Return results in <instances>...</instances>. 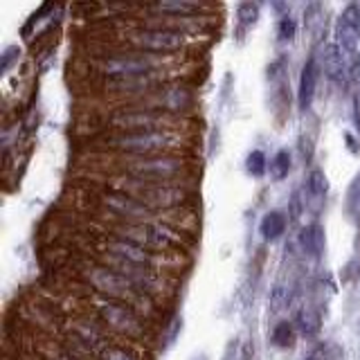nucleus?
I'll use <instances>...</instances> for the list:
<instances>
[{"label": "nucleus", "mask_w": 360, "mask_h": 360, "mask_svg": "<svg viewBox=\"0 0 360 360\" xmlns=\"http://www.w3.org/2000/svg\"><path fill=\"white\" fill-rule=\"evenodd\" d=\"M93 160H101L99 165L101 174H115L131 178L135 183L146 185H191L196 178L198 165L196 155H106L95 153Z\"/></svg>", "instance_id": "f257e3e1"}, {"label": "nucleus", "mask_w": 360, "mask_h": 360, "mask_svg": "<svg viewBox=\"0 0 360 360\" xmlns=\"http://www.w3.org/2000/svg\"><path fill=\"white\" fill-rule=\"evenodd\" d=\"M196 135L191 131H124L90 135V151L106 155H194Z\"/></svg>", "instance_id": "f03ea898"}, {"label": "nucleus", "mask_w": 360, "mask_h": 360, "mask_svg": "<svg viewBox=\"0 0 360 360\" xmlns=\"http://www.w3.org/2000/svg\"><path fill=\"white\" fill-rule=\"evenodd\" d=\"M108 39L112 48L135 50L155 56H176L189 50L191 43H194V37L187 32V25H176V22L158 18H151L149 22H142V25L117 30Z\"/></svg>", "instance_id": "7ed1b4c3"}, {"label": "nucleus", "mask_w": 360, "mask_h": 360, "mask_svg": "<svg viewBox=\"0 0 360 360\" xmlns=\"http://www.w3.org/2000/svg\"><path fill=\"white\" fill-rule=\"evenodd\" d=\"M88 313L93 315L112 338H120L122 342L146 345V340H151V322L127 302L90 295Z\"/></svg>", "instance_id": "20e7f679"}, {"label": "nucleus", "mask_w": 360, "mask_h": 360, "mask_svg": "<svg viewBox=\"0 0 360 360\" xmlns=\"http://www.w3.org/2000/svg\"><path fill=\"white\" fill-rule=\"evenodd\" d=\"M189 120L172 115V112L124 104L120 108H110L99 117V133H124V131H189Z\"/></svg>", "instance_id": "39448f33"}, {"label": "nucleus", "mask_w": 360, "mask_h": 360, "mask_svg": "<svg viewBox=\"0 0 360 360\" xmlns=\"http://www.w3.org/2000/svg\"><path fill=\"white\" fill-rule=\"evenodd\" d=\"M104 232L124 236L133 243H138L146 250L165 257H180L187 255L189 241L187 232L174 228L167 221H149V223H135V225H104Z\"/></svg>", "instance_id": "423d86ee"}, {"label": "nucleus", "mask_w": 360, "mask_h": 360, "mask_svg": "<svg viewBox=\"0 0 360 360\" xmlns=\"http://www.w3.org/2000/svg\"><path fill=\"white\" fill-rule=\"evenodd\" d=\"M335 45L349 61L360 59V5H349L335 20Z\"/></svg>", "instance_id": "0eeeda50"}, {"label": "nucleus", "mask_w": 360, "mask_h": 360, "mask_svg": "<svg viewBox=\"0 0 360 360\" xmlns=\"http://www.w3.org/2000/svg\"><path fill=\"white\" fill-rule=\"evenodd\" d=\"M326 189H329V183H326L324 172L322 169H313L304 187L295 194V205H302L304 210H311L313 214H318L324 207Z\"/></svg>", "instance_id": "6e6552de"}, {"label": "nucleus", "mask_w": 360, "mask_h": 360, "mask_svg": "<svg viewBox=\"0 0 360 360\" xmlns=\"http://www.w3.org/2000/svg\"><path fill=\"white\" fill-rule=\"evenodd\" d=\"M315 59H318L320 70L329 77L331 82L342 84L349 79V65H352V61H349V56L340 48H338L335 43L322 45L320 56H315Z\"/></svg>", "instance_id": "1a4fd4ad"}, {"label": "nucleus", "mask_w": 360, "mask_h": 360, "mask_svg": "<svg viewBox=\"0 0 360 360\" xmlns=\"http://www.w3.org/2000/svg\"><path fill=\"white\" fill-rule=\"evenodd\" d=\"M320 65L318 59L311 56V59L302 65V75H300V86H297V104L302 110H309L313 99H315V90H318V79H320Z\"/></svg>", "instance_id": "9d476101"}, {"label": "nucleus", "mask_w": 360, "mask_h": 360, "mask_svg": "<svg viewBox=\"0 0 360 360\" xmlns=\"http://www.w3.org/2000/svg\"><path fill=\"white\" fill-rule=\"evenodd\" d=\"M286 225H288L286 214L279 212V210H273V212H268L266 217L262 219V223H259V234H262L264 241L273 243V241H277L279 236L286 232Z\"/></svg>", "instance_id": "9b49d317"}, {"label": "nucleus", "mask_w": 360, "mask_h": 360, "mask_svg": "<svg viewBox=\"0 0 360 360\" xmlns=\"http://www.w3.org/2000/svg\"><path fill=\"white\" fill-rule=\"evenodd\" d=\"M300 245L309 257H320L324 252V230L320 223H309L307 228H302Z\"/></svg>", "instance_id": "f8f14e48"}, {"label": "nucleus", "mask_w": 360, "mask_h": 360, "mask_svg": "<svg viewBox=\"0 0 360 360\" xmlns=\"http://www.w3.org/2000/svg\"><path fill=\"white\" fill-rule=\"evenodd\" d=\"M292 324H295V329H297L300 335L315 338V335L320 333V329H322V315L315 309H311V307H304V309L297 311L295 322H292Z\"/></svg>", "instance_id": "ddd939ff"}, {"label": "nucleus", "mask_w": 360, "mask_h": 360, "mask_svg": "<svg viewBox=\"0 0 360 360\" xmlns=\"http://www.w3.org/2000/svg\"><path fill=\"white\" fill-rule=\"evenodd\" d=\"M99 360H142L135 345L129 342H110L104 352L99 354Z\"/></svg>", "instance_id": "4468645a"}, {"label": "nucleus", "mask_w": 360, "mask_h": 360, "mask_svg": "<svg viewBox=\"0 0 360 360\" xmlns=\"http://www.w3.org/2000/svg\"><path fill=\"white\" fill-rule=\"evenodd\" d=\"M295 335H297V329L292 322H279L275 324L273 333H270V340H273L275 347L279 349H290L295 345Z\"/></svg>", "instance_id": "2eb2a0df"}, {"label": "nucleus", "mask_w": 360, "mask_h": 360, "mask_svg": "<svg viewBox=\"0 0 360 360\" xmlns=\"http://www.w3.org/2000/svg\"><path fill=\"white\" fill-rule=\"evenodd\" d=\"M268 169H270V176H273L275 180H284L288 176V172H290V153L286 149H279L273 155V160H270Z\"/></svg>", "instance_id": "dca6fc26"}, {"label": "nucleus", "mask_w": 360, "mask_h": 360, "mask_svg": "<svg viewBox=\"0 0 360 360\" xmlns=\"http://www.w3.org/2000/svg\"><path fill=\"white\" fill-rule=\"evenodd\" d=\"M245 169H248V174L255 176V178H262L266 172H268V160H266V153L264 151H250L245 158Z\"/></svg>", "instance_id": "f3484780"}, {"label": "nucleus", "mask_w": 360, "mask_h": 360, "mask_svg": "<svg viewBox=\"0 0 360 360\" xmlns=\"http://www.w3.org/2000/svg\"><path fill=\"white\" fill-rule=\"evenodd\" d=\"M347 212L352 214V217H360V172L352 180V185H349V191H347Z\"/></svg>", "instance_id": "a211bd4d"}, {"label": "nucleus", "mask_w": 360, "mask_h": 360, "mask_svg": "<svg viewBox=\"0 0 360 360\" xmlns=\"http://www.w3.org/2000/svg\"><path fill=\"white\" fill-rule=\"evenodd\" d=\"M236 18H239L241 27H252L259 18V5L257 3H243L236 9Z\"/></svg>", "instance_id": "6ab92c4d"}, {"label": "nucleus", "mask_w": 360, "mask_h": 360, "mask_svg": "<svg viewBox=\"0 0 360 360\" xmlns=\"http://www.w3.org/2000/svg\"><path fill=\"white\" fill-rule=\"evenodd\" d=\"M295 34H297V22L292 20L290 16H284L279 20V25H277V37L281 43H286V41H292L295 39Z\"/></svg>", "instance_id": "aec40b11"}, {"label": "nucleus", "mask_w": 360, "mask_h": 360, "mask_svg": "<svg viewBox=\"0 0 360 360\" xmlns=\"http://www.w3.org/2000/svg\"><path fill=\"white\" fill-rule=\"evenodd\" d=\"M304 360H331V354H329V347L326 345H320L311 349V352L304 356Z\"/></svg>", "instance_id": "412c9836"}, {"label": "nucleus", "mask_w": 360, "mask_h": 360, "mask_svg": "<svg viewBox=\"0 0 360 360\" xmlns=\"http://www.w3.org/2000/svg\"><path fill=\"white\" fill-rule=\"evenodd\" d=\"M354 124L360 133V95H356V99H354Z\"/></svg>", "instance_id": "4be33fe9"}]
</instances>
